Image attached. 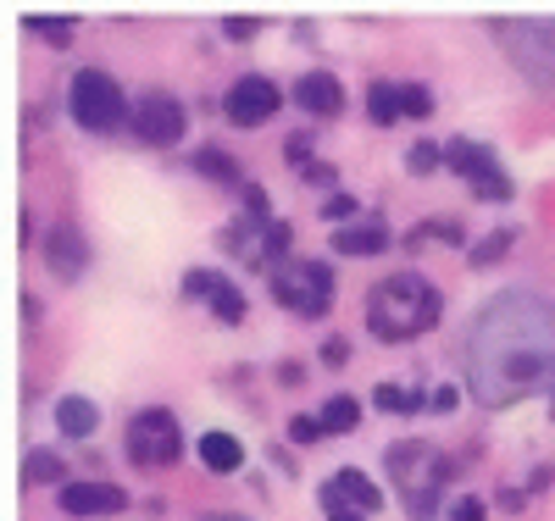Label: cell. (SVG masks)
<instances>
[{
  "label": "cell",
  "instance_id": "4fadbf2b",
  "mask_svg": "<svg viewBox=\"0 0 555 521\" xmlns=\"http://www.w3.org/2000/svg\"><path fill=\"white\" fill-rule=\"evenodd\" d=\"M62 510H73V516H117V510H128V494L117 483H62Z\"/></svg>",
  "mask_w": 555,
  "mask_h": 521
},
{
  "label": "cell",
  "instance_id": "e575fe53",
  "mask_svg": "<svg viewBox=\"0 0 555 521\" xmlns=\"http://www.w3.org/2000/svg\"><path fill=\"white\" fill-rule=\"evenodd\" d=\"M328 510V521H373V516H361V510H350V505H322Z\"/></svg>",
  "mask_w": 555,
  "mask_h": 521
},
{
  "label": "cell",
  "instance_id": "d6986e66",
  "mask_svg": "<svg viewBox=\"0 0 555 521\" xmlns=\"http://www.w3.org/2000/svg\"><path fill=\"white\" fill-rule=\"evenodd\" d=\"M195 172L211 178V183H228V188L240 183V161L228 156V151H217V145H201V151H195Z\"/></svg>",
  "mask_w": 555,
  "mask_h": 521
},
{
  "label": "cell",
  "instance_id": "52a82bcc",
  "mask_svg": "<svg viewBox=\"0 0 555 521\" xmlns=\"http://www.w3.org/2000/svg\"><path fill=\"white\" fill-rule=\"evenodd\" d=\"M178 455H183V428L172 411L151 405L128 421V460L133 466H172Z\"/></svg>",
  "mask_w": 555,
  "mask_h": 521
},
{
  "label": "cell",
  "instance_id": "8fae6325",
  "mask_svg": "<svg viewBox=\"0 0 555 521\" xmlns=\"http://www.w3.org/2000/svg\"><path fill=\"white\" fill-rule=\"evenodd\" d=\"M222 112H228V122H240V128H261V122L278 112V83L261 78V73L240 78L234 89L222 94Z\"/></svg>",
  "mask_w": 555,
  "mask_h": 521
},
{
  "label": "cell",
  "instance_id": "4dcf8cb0",
  "mask_svg": "<svg viewBox=\"0 0 555 521\" xmlns=\"http://www.w3.org/2000/svg\"><path fill=\"white\" fill-rule=\"evenodd\" d=\"M361 206H356V195H334V200H322V217L328 222H350Z\"/></svg>",
  "mask_w": 555,
  "mask_h": 521
},
{
  "label": "cell",
  "instance_id": "5bb4252c",
  "mask_svg": "<svg viewBox=\"0 0 555 521\" xmlns=\"http://www.w3.org/2000/svg\"><path fill=\"white\" fill-rule=\"evenodd\" d=\"M295 106L311 112V117H339V112H345V83H339L334 73H300Z\"/></svg>",
  "mask_w": 555,
  "mask_h": 521
},
{
  "label": "cell",
  "instance_id": "8d00e7d4",
  "mask_svg": "<svg viewBox=\"0 0 555 521\" xmlns=\"http://www.w3.org/2000/svg\"><path fill=\"white\" fill-rule=\"evenodd\" d=\"M322 361H328V366H339V361H345V344H339V339H328V350H322Z\"/></svg>",
  "mask_w": 555,
  "mask_h": 521
},
{
  "label": "cell",
  "instance_id": "cb8c5ba5",
  "mask_svg": "<svg viewBox=\"0 0 555 521\" xmlns=\"http://www.w3.org/2000/svg\"><path fill=\"white\" fill-rule=\"evenodd\" d=\"M62 471H67V460L51 455V450H34L28 455V483H62Z\"/></svg>",
  "mask_w": 555,
  "mask_h": 521
},
{
  "label": "cell",
  "instance_id": "8992f818",
  "mask_svg": "<svg viewBox=\"0 0 555 521\" xmlns=\"http://www.w3.org/2000/svg\"><path fill=\"white\" fill-rule=\"evenodd\" d=\"M494 34L512 44V56L528 78L555 89V17H522V23H494Z\"/></svg>",
  "mask_w": 555,
  "mask_h": 521
},
{
  "label": "cell",
  "instance_id": "ac0fdd59",
  "mask_svg": "<svg viewBox=\"0 0 555 521\" xmlns=\"http://www.w3.org/2000/svg\"><path fill=\"white\" fill-rule=\"evenodd\" d=\"M201 466L217 471V478H234L245 466V444L234 433H201Z\"/></svg>",
  "mask_w": 555,
  "mask_h": 521
},
{
  "label": "cell",
  "instance_id": "3957f363",
  "mask_svg": "<svg viewBox=\"0 0 555 521\" xmlns=\"http://www.w3.org/2000/svg\"><path fill=\"white\" fill-rule=\"evenodd\" d=\"M384 466H389V478H395L405 510H411L416 521H439L444 483H450L455 460H444V455H439L434 444H423V439H400V444H389Z\"/></svg>",
  "mask_w": 555,
  "mask_h": 521
},
{
  "label": "cell",
  "instance_id": "f1b7e54d",
  "mask_svg": "<svg viewBox=\"0 0 555 521\" xmlns=\"http://www.w3.org/2000/svg\"><path fill=\"white\" fill-rule=\"evenodd\" d=\"M439 521H483V499L461 494V499H444V516Z\"/></svg>",
  "mask_w": 555,
  "mask_h": 521
},
{
  "label": "cell",
  "instance_id": "44dd1931",
  "mask_svg": "<svg viewBox=\"0 0 555 521\" xmlns=\"http://www.w3.org/2000/svg\"><path fill=\"white\" fill-rule=\"evenodd\" d=\"M356 421H361V400H350V394H334L322 405V428L328 433H356Z\"/></svg>",
  "mask_w": 555,
  "mask_h": 521
},
{
  "label": "cell",
  "instance_id": "7402d4cb",
  "mask_svg": "<svg viewBox=\"0 0 555 521\" xmlns=\"http://www.w3.org/2000/svg\"><path fill=\"white\" fill-rule=\"evenodd\" d=\"M211 316H217V322H228V327H234V322H245V295H240L228 277H222V289L211 295Z\"/></svg>",
  "mask_w": 555,
  "mask_h": 521
},
{
  "label": "cell",
  "instance_id": "5b68a950",
  "mask_svg": "<svg viewBox=\"0 0 555 521\" xmlns=\"http://www.w3.org/2000/svg\"><path fill=\"white\" fill-rule=\"evenodd\" d=\"M67 106H73V122L89 128V133H112V128H122V117H128V101H122L117 78L101 73V67H83V73L73 78Z\"/></svg>",
  "mask_w": 555,
  "mask_h": 521
},
{
  "label": "cell",
  "instance_id": "6da1fadb",
  "mask_svg": "<svg viewBox=\"0 0 555 521\" xmlns=\"http://www.w3.org/2000/svg\"><path fill=\"white\" fill-rule=\"evenodd\" d=\"M461 355L478 405H517L555 383V311L528 289H505L478 311Z\"/></svg>",
  "mask_w": 555,
  "mask_h": 521
},
{
  "label": "cell",
  "instance_id": "ba28073f",
  "mask_svg": "<svg viewBox=\"0 0 555 521\" xmlns=\"http://www.w3.org/2000/svg\"><path fill=\"white\" fill-rule=\"evenodd\" d=\"M289 239H295V227L284 217H245L234 227H222V250L240 256L245 266H272L289 250Z\"/></svg>",
  "mask_w": 555,
  "mask_h": 521
},
{
  "label": "cell",
  "instance_id": "30bf717a",
  "mask_svg": "<svg viewBox=\"0 0 555 521\" xmlns=\"http://www.w3.org/2000/svg\"><path fill=\"white\" fill-rule=\"evenodd\" d=\"M183 128H190V117H183V101H172V94H145V101L133 106V133L145 139V145L156 151H172L183 145Z\"/></svg>",
  "mask_w": 555,
  "mask_h": 521
},
{
  "label": "cell",
  "instance_id": "f546056e",
  "mask_svg": "<svg viewBox=\"0 0 555 521\" xmlns=\"http://www.w3.org/2000/svg\"><path fill=\"white\" fill-rule=\"evenodd\" d=\"M322 433H328V428H322V416H295V421H289V439H295V444H317Z\"/></svg>",
  "mask_w": 555,
  "mask_h": 521
},
{
  "label": "cell",
  "instance_id": "9a60e30c",
  "mask_svg": "<svg viewBox=\"0 0 555 521\" xmlns=\"http://www.w3.org/2000/svg\"><path fill=\"white\" fill-rule=\"evenodd\" d=\"M44 266H51L62 283H78V277H83V266H89V245H83V233L56 227L51 239H44Z\"/></svg>",
  "mask_w": 555,
  "mask_h": 521
},
{
  "label": "cell",
  "instance_id": "7a4b0ae2",
  "mask_svg": "<svg viewBox=\"0 0 555 521\" xmlns=\"http://www.w3.org/2000/svg\"><path fill=\"white\" fill-rule=\"evenodd\" d=\"M439 322V289L416 272H395L384 277L373 295H366V327H373L378 344H405L423 339Z\"/></svg>",
  "mask_w": 555,
  "mask_h": 521
},
{
  "label": "cell",
  "instance_id": "e0dca14e",
  "mask_svg": "<svg viewBox=\"0 0 555 521\" xmlns=\"http://www.w3.org/2000/svg\"><path fill=\"white\" fill-rule=\"evenodd\" d=\"M56 428H62L67 439H95V428H101V405H95V400H83V394H62V400H56Z\"/></svg>",
  "mask_w": 555,
  "mask_h": 521
},
{
  "label": "cell",
  "instance_id": "d6a6232c",
  "mask_svg": "<svg viewBox=\"0 0 555 521\" xmlns=\"http://www.w3.org/2000/svg\"><path fill=\"white\" fill-rule=\"evenodd\" d=\"M222 34H228V39H250V34H256V17H228Z\"/></svg>",
  "mask_w": 555,
  "mask_h": 521
},
{
  "label": "cell",
  "instance_id": "603a6c76",
  "mask_svg": "<svg viewBox=\"0 0 555 521\" xmlns=\"http://www.w3.org/2000/svg\"><path fill=\"white\" fill-rule=\"evenodd\" d=\"M373 405H378V411H400V416H411L416 405H423V394H416V389H395V383H378V389H373Z\"/></svg>",
  "mask_w": 555,
  "mask_h": 521
},
{
  "label": "cell",
  "instance_id": "484cf974",
  "mask_svg": "<svg viewBox=\"0 0 555 521\" xmlns=\"http://www.w3.org/2000/svg\"><path fill=\"white\" fill-rule=\"evenodd\" d=\"M400 112H405V117H428V112H434V94H428L423 83H400Z\"/></svg>",
  "mask_w": 555,
  "mask_h": 521
},
{
  "label": "cell",
  "instance_id": "d590c367",
  "mask_svg": "<svg viewBox=\"0 0 555 521\" xmlns=\"http://www.w3.org/2000/svg\"><path fill=\"white\" fill-rule=\"evenodd\" d=\"M195 521H250V516H234V510H201Z\"/></svg>",
  "mask_w": 555,
  "mask_h": 521
},
{
  "label": "cell",
  "instance_id": "2e32d148",
  "mask_svg": "<svg viewBox=\"0 0 555 521\" xmlns=\"http://www.w3.org/2000/svg\"><path fill=\"white\" fill-rule=\"evenodd\" d=\"M334 250H339V256H378V250H389V227H384L378 217L345 222V227L334 233Z\"/></svg>",
  "mask_w": 555,
  "mask_h": 521
},
{
  "label": "cell",
  "instance_id": "277c9868",
  "mask_svg": "<svg viewBox=\"0 0 555 521\" xmlns=\"http://www.w3.org/2000/svg\"><path fill=\"white\" fill-rule=\"evenodd\" d=\"M267 289H272L278 305H289L306 322H322L334 311V272L322 261H284V266H272Z\"/></svg>",
  "mask_w": 555,
  "mask_h": 521
},
{
  "label": "cell",
  "instance_id": "ffe728a7",
  "mask_svg": "<svg viewBox=\"0 0 555 521\" xmlns=\"http://www.w3.org/2000/svg\"><path fill=\"white\" fill-rule=\"evenodd\" d=\"M366 117H373L378 128L400 122V117H405V112H400V83H373V89H366Z\"/></svg>",
  "mask_w": 555,
  "mask_h": 521
},
{
  "label": "cell",
  "instance_id": "9c48e42d",
  "mask_svg": "<svg viewBox=\"0 0 555 521\" xmlns=\"http://www.w3.org/2000/svg\"><path fill=\"white\" fill-rule=\"evenodd\" d=\"M444 161L473 183L478 200H512V178H505L500 156H494L489 145H478V139H450V145H444Z\"/></svg>",
  "mask_w": 555,
  "mask_h": 521
},
{
  "label": "cell",
  "instance_id": "4316f807",
  "mask_svg": "<svg viewBox=\"0 0 555 521\" xmlns=\"http://www.w3.org/2000/svg\"><path fill=\"white\" fill-rule=\"evenodd\" d=\"M439 161H444V151H439V145H428V139H416V145L405 151V167H411V172H434Z\"/></svg>",
  "mask_w": 555,
  "mask_h": 521
},
{
  "label": "cell",
  "instance_id": "1f68e13d",
  "mask_svg": "<svg viewBox=\"0 0 555 521\" xmlns=\"http://www.w3.org/2000/svg\"><path fill=\"white\" fill-rule=\"evenodd\" d=\"M28 28H39V34H56V39H67V17H28Z\"/></svg>",
  "mask_w": 555,
  "mask_h": 521
},
{
  "label": "cell",
  "instance_id": "836d02e7",
  "mask_svg": "<svg viewBox=\"0 0 555 521\" xmlns=\"http://www.w3.org/2000/svg\"><path fill=\"white\" fill-rule=\"evenodd\" d=\"M289 161H295V167H311V139H306V133L289 139Z\"/></svg>",
  "mask_w": 555,
  "mask_h": 521
},
{
  "label": "cell",
  "instance_id": "83f0119b",
  "mask_svg": "<svg viewBox=\"0 0 555 521\" xmlns=\"http://www.w3.org/2000/svg\"><path fill=\"white\" fill-rule=\"evenodd\" d=\"M217 289H222L217 272H190V277H183V300H211Z\"/></svg>",
  "mask_w": 555,
  "mask_h": 521
},
{
  "label": "cell",
  "instance_id": "74e56055",
  "mask_svg": "<svg viewBox=\"0 0 555 521\" xmlns=\"http://www.w3.org/2000/svg\"><path fill=\"white\" fill-rule=\"evenodd\" d=\"M434 411H455V389H439L434 394Z\"/></svg>",
  "mask_w": 555,
  "mask_h": 521
},
{
  "label": "cell",
  "instance_id": "7c38bea8",
  "mask_svg": "<svg viewBox=\"0 0 555 521\" xmlns=\"http://www.w3.org/2000/svg\"><path fill=\"white\" fill-rule=\"evenodd\" d=\"M322 505H350L361 516H373L384 505V494H378V483L366 478V471H334V478L322 483Z\"/></svg>",
  "mask_w": 555,
  "mask_h": 521
},
{
  "label": "cell",
  "instance_id": "d4e9b609",
  "mask_svg": "<svg viewBox=\"0 0 555 521\" xmlns=\"http://www.w3.org/2000/svg\"><path fill=\"white\" fill-rule=\"evenodd\" d=\"M512 245H517V233H505V227H500V233H489L483 245H473V266H494L500 256H512Z\"/></svg>",
  "mask_w": 555,
  "mask_h": 521
}]
</instances>
